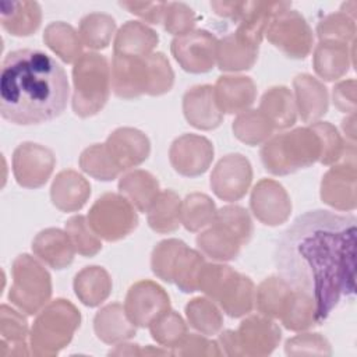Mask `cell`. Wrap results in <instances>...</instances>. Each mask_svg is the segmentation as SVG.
<instances>
[{"instance_id": "1", "label": "cell", "mask_w": 357, "mask_h": 357, "mask_svg": "<svg viewBox=\"0 0 357 357\" xmlns=\"http://www.w3.org/2000/svg\"><path fill=\"white\" fill-rule=\"evenodd\" d=\"M354 255L356 218L317 209L298 216L282 233L275 265L294 290L314 300L321 324L342 296L354 294Z\"/></svg>"}, {"instance_id": "2", "label": "cell", "mask_w": 357, "mask_h": 357, "mask_svg": "<svg viewBox=\"0 0 357 357\" xmlns=\"http://www.w3.org/2000/svg\"><path fill=\"white\" fill-rule=\"evenodd\" d=\"M64 68L35 49L10 52L0 71V113L18 126L40 124L59 117L68 100Z\"/></svg>"}, {"instance_id": "3", "label": "cell", "mask_w": 357, "mask_h": 357, "mask_svg": "<svg viewBox=\"0 0 357 357\" xmlns=\"http://www.w3.org/2000/svg\"><path fill=\"white\" fill-rule=\"evenodd\" d=\"M319 138L310 127H298L273 135L261 148V160L265 169L276 176L308 167L319 160Z\"/></svg>"}, {"instance_id": "4", "label": "cell", "mask_w": 357, "mask_h": 357, "mask_svg": "<svg viewBox=\"0 0 357 357\" xmlns=\"http://www.w3.org/2000/svg\"><path fill=\"white\" fill-rule=\"evenodd\" d=\"M81 322L77 307L64 298L49 301L38 314L29 332L31 353L38 357L56 356L73 339Z\"/></svg>"}, {"instance_id": "5", "label": "cell", "mask_w": 357, "mask_h": 357, "mask_svg": "<svg viewBox=\"0 0 357 357\" xmlns=\"http://www.w3.org/2000/svg\"><path fill=\"white\" fill-rule=\"evenodd\" d=\"M73 110L79 117L99 113L110 95V66L103 54L88 52L73 67Z\"/></svg>"}, {"instance_id": "6", "label": "cell", "mask_w": 357, "mask_h": 357, "mask_svg": "<svg viewBox=\"0 0 357 357\" xmlns=\"http://www.w3.org/2000/svg\"><path fill=\"white\" fill-rule=\"evenodd\" d=\"M13 283L8 298L21 312L38 314L52 296V278L46 268L28 254L18 255L11 266Z\"/></svg>"}, {"instance_id": "7", "label": "cell", "mask_w": 357, "mask_h": 357, "mask_svg": "<svg viewBox=\"0 0 357 357\" xmlns=\"http://www.w3.org/2000/svg\"><path fill=\"white\" fill-rule=\"evenodd\" d=\"M282 337L278 324L265 315H251L241 321L236 331L227 329L219 335L222 354L238 357H264L271 354Z\"/></svg>"}, {"instance_id": "8", "label": "cell", "mask_w": 357, "mask_h": 357, "mask_svg": "<svg viewBox=\"0 0 357 357\" xmlns=\"http://www.w3.org/2000/svg\"><path fill=\"white\" fill-rule=\"evenodd\" d=\"M92 230L106 241L127 237L138 225V216L131 202L121 194L106 192L91 206L86 216Z\"/></svg>"}, {"instance_id": "9", "label": "cell", "mask_w": 357, "mask_h": 357, "mask_svg": "<svg viewBox=\"0 0 357 357\" xmlns=\"http://www.w3.org/2000/svg\"><path fill=\"white\" fill-rule=\"evenodd\" d=\"M356 146L346 144L342 158L324 174L321 199L339 211H353L357 205Z\"/></svg>"}, {"instance_id": "10", "label": "cell", "mask_w": 357, "mask_h": 357, "mask_svg": "<svg viewBox=\"0 0 357 357\" xmlns=\"http://www.w3.org/2000/svg\"><path fill=\"white\" fill-rule=\"evenodd\" d=\"M268 40L291 59H305L312 49V31L305 18L296 10H283L269 22Z\"/></svg>"}, {"instance_id": "11", "label": "cell", "mask_w": 357, "mask_h": 357, "mask_svg": "<svg viewBox=\"0 0 357 357\" xmlns=\"http://www.w3.org/2000/svg\"><path fill=\"white\" fill-rule=\"evenodd\" d=\"M218 39L205 29H192L191 32L176 36L172 40L170 50L180 67L192 74L211 71L216 64Z\"/></svg>"}, {"instance_id": "12", "label": "cell", "mask_w": 357, "mask_h": 357, "mask_svg": "<svg viewBox=\"0 0 357 357\" xmlns=\"http://www.w3.org/2000/svg\"><path fill=\"white\" fill-rule=\"evenodd\" d=\"M56 165L53 152L36 142H22L13 152V173L25 188H39L49 180Z\"/></svg>"}, {"instance_id": "13", "label": "cell", "mask_w": 357, "mask_h": 357, "mask_svg": "<svg viewBox=\"0 0 357 357\" xmlns=\"http://www.w3.org/2000/svg\"><path fill=\"white\" fill-rule=\"evenodd\" d=\"M124 310L135 326L148 328L158 317L170 310V298L156 282L139 280L128 289Z\"/></svg>"}, {"instance_id": "14", "label": "cell", "mask_w": 357, "mask_h": 357, "mask_svg": "<svg viewBox=\"0 0 357 357\" xmlns=\"http://www.w3.org/2000/svg\"><path fill=\"white\" fill-rule=\"evenodd\" d=\"M251 181V163L241 153H229L223 156L211 174L212 191L218 198L227 202L241 199L247 194Z\"/></svg>"}, {"instance_id": "15", "label": "cell", "mask_w": 357, "mask_h": 357, "mask_svg": "<svg viewBox=\"0 0 357 357\" xmlns=\"http://www.w3.org/2000/svg\"><path fill=\"white\" fill-rule=\"evenodd\" d=\"M212 142L197 134H183L176 138L169 149V159L173 169L185 177L204 174L213 160Z\"/></svg>"}, {"instance_id": "16", "label": "cell", "mask_w": 357, "mask_h": 357, "mask_svg": "<svg viewBox=\"0 0 357 357\" xmlns=\"http://www.w3.org/2000/svg\"><path fill=\"white\" fill-rule=\"evenodd\" d=\"M250 208L254 216L266 226L284 223L291 213V201L284 187L272 180H259L250 197Z\"/></svg>"}, {"instance_id": "17", "label": "cell", "mask_w": 357, "mask_h": 357, "mask_svg": "<svg viewBox=\"0 0 357 357\" xmlns=\"http://www.w3.org/2000/svg\"><path fill=\"white\" fill-rule=\"evenodd\" d=\"M112 89L123 99H134L146 93L148 67L145 57L113 54L112 67Z\"/></svg>"}, {"instance_id": "18", "label": "cell", "mask_w": 357, "mask_h": 357, "mask_svg": "<svg viewBox=\"0 0 357 357\" xmlns=\"http://www.w3.org/2000/svg\"><path fill=\"white\" fill-rule=\"evenodd\" d=\"M105 144L121 172L141 165L146 160L151 152L148 137L132 127L116 128L107 137Z\"/></svg>"}, {"instance_id": "19", "label": "cell", "mask_w": 357, "mask_h": 357, "mask_svg": "<svg viewBox=\"0 0 357 357\" xmlns=\"http://www.w3.org/2000/svg\"><path fill=\"white\" fill-rule=\"evenodd\" d=\"M223 312L231 318H240L250 314L255 304L254 282L234 269L225 278L212 298Z\"/></svg>"}, {"instance_id": "20", "label": "cell", "mask_w": 357, "mask_h": 357, "mask_svg": "<svg viewBox=\"0 0 357 357\" xmlns=\"http://www.w3.org/2000/svg\"><path fill=\"white\" fill-rule=\"evenodd\" d=\"M183 113L185 120L198 130H213L220 126L223 113L219 110L213 86L195 85L183 96Z\"/></svg>"}, {"instance_id": "21", "label": "cell", "mask_w": 357, "mask_h": 357, "mask_svg": "<svg viewBox=\"0 0 357 357\" xmlns=\"http://www.w3.org/2000/svg\"><path fill=\"white\" fill-rule=\"evenodd\" d=\"M213 95L222 113H243L254 103L257 86L250 77L223 75L213 85Z\"/></svg>"}, {"instance_id": "22", "label": "cell", "mask_w": 357, "mask_h": 357, "mask_svg": "<svg viewBox=\"0 0 357 357\" xmlns=\"http://www.w3.org/2000/svg\"><path fill=\"white\" fill-rule=\"evenodd\" d=\"M290 6L289 1H247L234 35L240 40L259 47L271 20L278 13L290 8Z\"/></svg>"}, {"instance_id": "23", "label": "cell", "mask_w": 357, "mask_h": 357, "mask_svg": "<svg viewBox=\"0 0 357 357\" xmlns=\"http://www.w3.org/2000/svg\"><path fill=\"white\" fill-rule=\"evenodd\" d=\"M297 112L304 123H317L326 112L329 96L325 85L310 74H298L293 79Z\"/></svg>"}, {"instance_id": "24", "label": "cell", "mask_w": 357, "mask_h": 357, "mask_svg": "<svg viewBox=\"0 0 357 357\" xmlns=\"http://www.w3.org/2000/svg\"><path fill=\"white\" fill-rule=\"evenodd\" d=\"M91 195V184L75 170H61L56 174L52 187L50 198L53 205L61 212L79 211Z\"/></svg>"}, {"instance_id": "25", "label": "cell", "mask_w": 357, "mask_h": 357, "mask_svg": "<svg viewBox=\"0 0 357 357\" xmlns=\"http://www.w3.org/2000/svg\"><path fill=\"white\" fill-rule=\"evenodd\" d=\"M32 251L39 261L53 269L67 268L73 259L75 250L66 233L56 227H49L36 234L32 241Z\"/></svg>"}, {"instance_id": "26", "label": "cell", "mask_w": 357, "mask_h": 357, "mask_svg": "<svg viewBox=\"0 0 357 357\" xmlns=\"http://www.w3.org/2000/svg\"><path fill=\"white\" fill-rule=\"evenodd\" d=\"M29 332L26 318L20 311L6 304L0 307V357L28 356Z\"/></svg>"}, {"instance_id": "27", "label": "cell", "mask_w": 357, "mask_h": 357, "mask_svg": "<svg viewBox=\"0 0 357 357\" xmlns=\"http://www.w3.org/2000/svg\"><path fill=\"white\" fill-rule=\"evenodd\" d=\"M354 42L343 43V42H326L322 40L315 46L312 66L318 77L325 81H336L342 78L351 64L353 49L349 47Z\"/></svg>"}, {"instance_id": "28", "label": "cell", "mask_w": 357, "mask_h": 357, "mask_svg": "<svg viewBox=\"0 0 357 357\" xmlns=\"http://www.w3.org/2000/svg\"><path fill=\"white\" fill-rule=\"evenodd\" d=\"M93 331L107 344L121 343L135 336L137 326L128 319L124 305L112 303L100 308L93 318Z\"/></svg>"}, {"instance_id": "29", "label": "cell", "mask_w": 357, "mask_h": 357, "mask_svg": "<svg viewBox=\"0 0 357 357\" xmlns=\"http://www.w3.org/2000/svg\"><path fill=\"white\" fill-rule=\"evenodd\" d=\"M159 42L158 33L141 21H127L116 33L113 52L119 56L145 57L153 53Z\"/></svg>"}, {"instance_id": "30", "label": "cell", "mask_w": 357, "mask_h": 357, "mask_svg": "<svg viewBox=\"0 0 357 357\" xmlns=\"http://www.w3.org/2000/svg\"><path fill=\"white\" fill-rule=\"evenodd\" d=\"M0 21L8 33L29 36L40 26L42 10L36 1H3L0 3Z\"/></svg>"}, {"instance_id": "31", "label": "cell", "mask_w": 357, "mask_h": 357, "mask_svg": "<svg viewBox=\"0 0 357 357\" xmlns=\"http://www.w3.org/2000/svg\"><path fill=\"white\" fill-rule=\"evenodd\" d=\"M259 112L269 120L273 130H286L297 120V107L291 91L283 85L269 88L261 98Z\"/></svg>"}, {"instance_id": "32", "label": "cell", "mask_w": 357, "mask_h": 357, "mask_svg": "<svg viewBox=\"0 0 357 357\" xmlns=\"http://www.w3.org/2000/svg\"><path fill=\"white\" fill-rule=\"evenodd\" d=\"M73 286L75 296L82 304L96 307L110 296L112 279L102 266H85L75 275Z\"/></svg>"}, {"instance_id": "33", "label": "cell", "mask_w": 357, "mask_h": 357, "mask_svg": "<svg viewBox=\"0 0 357 357\" xmlns=\"http://www.w3.org/2000/svg\"><path fill=\"white\" fill-rule=\"evenodd\" d=\"M120 194L127 198L139 212H146L158 194L159 181L146 170H131L121 176L119 181Z\"/></svg>"}, {"instance_id": "34", "label": "cell", "mask_w": 357, "mask_h": 357, "mask_svg": "<svg viewBox=\"0 0 357 357\" xmlns=\"http://www.w3.org/2000/svg\"><path fill=\"white\" fill-rule=\"evenodd\" d=\"M293 287L282 276H269L255 289V305L261 315L279 319L290 298Z\"/></svg>"}, {"instance_id": "35", "label": "cell", "mask_w": 357, "mask_h": 357, "mask_svg": "<svg viewBox=\"0 0 357 357\" xmlns=\"http://www.w3.org/2000/svg\"><path fill=\"white\" fill-rule=\"evenodd\" d=\"M258 57V47L240 40L234 33L218 42L216 64L222 71L250 70Z\"/></svg>"}, {"instance_id": "36", "label": "cell", "mask_w": 357, "mask_h": 357, "mask_svg": "<svg viewBox=\"0 0 357 357\" xmlns=\"http://www.w3.org/2000/svg\"><path fill=\"white\" fill-rule=\"evenodd\" d=\"M43 42L64 63H75L82 56L79 33L67 22H52L45 28Z\"/></svg>"}, {"instance_id": "37", "label": "cell", "mask_w": 357, "mask_h": 357, "mask_svg": "<svg viewBox=\"0 0 357 357\" xmlns=\"http://www.w3.org/2000/svg\"><path fill=\"white\" fill-rule=\"evenodd\" d=\"M180 209L181 199L174 191H160L152 202V205L149 206V209L146 211L149 227L153 231L162 234L176 231L181 225Z\"/></svg>"}, {"instance_id": "38", "label": "cell", "mask_w": 357, "mask_h": 357, "mask_svg": "<svg viewBox=\"0 0 357 357\" xmlns=\"http://www.w3.org/2000/svg\"><path fill=\"white\" fill-rule=\"evenodd\" d=\"M197 245L204 255L222 262L237 258L243 247L237 238L216 223H211L197 236Z\"/></svg>"}, {"instance_id": "39", "label": "cell", "mask_w": 357, "mask_h": 357, "mask_svg": "<svg viewBox=\"0 0 357 357\" xmlns=\"http://www.w3.org/2000/svg\"><path fill=\"white\" fill-rule=\"evenodd\" d=\"M279 319L286 329L294 332H303L314 325H318L314 300L308 294L293 289Z\"/></svg>"}, {"instance_id": "40", "label": "cell", "mask_w": 357, "mask_h": 357, "mask_svg": "<svg viewBox=\"0 0 357 357\" xmlns=\"http://www.w3.org/2000/svg\"><path fill=\"white\" fill-rule=\"evenodd\" d=\"M216 211L211 197L202 192H191L181 201L180 222L188 231H198L213 222Z\"/></svg>"}, {"instance_id": "41", "label": "cell", "mask_w": 357, "mask_h": 357, "mask_svg": "<svg viewBox=\"0 0 357 357\" xmlns=\"http://www.w3.org/2000/svg\"><path fill=\"white\" fill-rule=\"evenodd\" d=\"M185 317L191 328L205 336L216 335L223 326V317L216 304L206 297H195L185 305Z\"/></svg>"}, {"instance_id": "42", "label": "cell", "mask_w": 357, "mask_h": 357, "mask_svg": "<svg viewBox=\"0 0 357 357\" xmlns=\"http://www.w3.org/2000/svg\"><path fill=\"white\" fill-rule=\"evenodd\" d=\"M233 134L237 139L245 145H259L269 139L273 132V127L262 112L248 109L234 119L231 126Z\"/></svg>"}, {"instance_id": "43", "label": "cell", "mask_w": 357, "mask_h": 357, "mask_svg": "<svg viewBox=\"0 0 357 357\" xmlns=\"http://www.w3.org/2000/svg\"><path fill=\"white\" fill-rule=\"evenodd\" d=\"M116 31V21L105 13H89L79 21V38L89 49H105L109 46Z\"/></svg>"}, {"instance_id": "44", "label": "cell", "mask_w": 357, "mask_h": 357, "mask_svg": "<svg viewBox=\"0 0 357 357\" xmlns=\"http://www.w3.org/2000/svg\"><path fill=\"white\" fill-rule=\"evenodd\" d=\"M79 167L91 177L102 181H110L121 173L106 144H93L85 148L79 156Z\"/></svg>"}, {"instance_id": "45", "label": "cell", "mask_w": 357, "mask_h": 357, "mask_svg": "<svg viewBox=\"0 0 357 357\" xmlns=\"http://www.w3.org/2000/svg\"><path fill=\"white\" fill-rule=\"evenodd\" d=\"M204 257L187 245L183 248L173 268V282L184 293L198 290V278L205 265Z\"/></svg>"}, {"instance_id": "46", "label": "cell", "mask_w": 357, "mask_h": 357, "mask_svg": "<svg viewBox=\"0 0 357 357\" xmlns=\"http://www.w3.org/2000/svg\"><path fill=\"white\" fill-rule=\"evenodd\" d=\"M148 328L152 339L166 349H174L188 333L187 324L181 315L173 310L163 312Z\"/></svg>"}, {"instance_id": "47", "label": "cell", "mask_w": 357, "mask_h": 357, "mask_svg": "<svg viewBox=\"0 0 357 357\" xmlns=\"http://www.w3.org/2000/svg\"><path fill=\"white\" fill-rule=\"evenodd\" d=\"M212 223L219 225L234 238L240 241L241 245H245L252 236V220L248 212L238 205H226L216 211L215 219Z\"/></svg>"}, {"instance_id": "48", "label": "cell", "mask_w": 357, "mask_h": 357, "mask_svg": "<svg viewBox=\"0 0 357 357\" xmlns=\"http://www.w3.org/2000/svg\"><path fill=\"white\" fill-rule=\"evenodd\" d=\"M66 233L68 234L75 252L82 257H93L102 250L100 237L92 230L88 219L82 215L71 216L66 222Z\"/></svg>"}, {"instance_id": "49", "label": "cell", "mask_w": 357, "mask_h": 357, "mask_svg": "<svg viewBox=\"0 0 357 357\" xmlns=\"http://www.w3.org/2000/svg\"><path fill=\"white\" fill-rule=\"evenodd\" d=\"M187 244L177 238H167L158 243L151 255L152 272L163 282H173V268L177 257Z\"/></svg>"}, {"instance_id": "50", "label": "cell", "mask_w": 357, "mask_h": 357, "mask_svg": "<svg viewBox=\"0 0 357 357\" xmlns=\"http://www.w3.org/2000/svg\"><path fill=\"white\" fill-rule=\"evenodd\" d=\"M148 67V88L146 95L159 96L169 92L174 82V73L167 57L160 53H151L146 56Z\"/></svg>"}, {"instance_id": "51", "label": "cell", "mask_w": 357, "mask_h": 357, "mask_svg": "<svg viewBox=\"0 0 357 357\" xmlns=\"http://www.w3.org/2000/svg\"><path fill=\"white\" fill-rule=\"evenodd\" d=\"M317 33L319 42H354L356 35V24L351 17L344 14L343 11L333 13L326 15L319 21L317 26Z\"/></svg>"}, {"instance_id": "52", "label": "cell", "mask_w": 357, "mask_h": 357, "mask_svg": "<svg viewBox=\"0 0 357 357\" xmlns=\"http://www.w3.org/2000/svg\"><path fill=\"white\" fill-rule=\"evenodd\" d=\"M310 128L318 135L321 144L319 162L322 165H335L343 155L346 144L343 142L339 131L328 121H317Z\"/></svg>"}, {"instance_id": "53", "label": "cell", "mask_w": 357, "mask_h": 357, "mask_svg": "<svg viewBox=\"0 0 357 357\" xmlns=\"http://www.w3.org/2000/svg\"><path fill=\"white\" fill-rule=\"evenodd\" d=\"M195 22L197 15L190 6L177 1L167 3L163 15V25L169 33L174 36L185 35L194 29Z\"/></svg>"}, {"instance_id": "54", "label": "cell", "mask_w": 357, "mask_h": 357, "mask_svg": "<svg viewBox=\"0 0 357 357\" xmlns=\"http://www.w3.org/2000/svg\"><path fill=\"white\" fill-rule=\"evenodd\" d=\"M287 356H331L332 349L321 333H301L284 343Z\"/></svg>"}, {"instance_id": "55", "label": "cell", "mask_w": 357, "mask_h": 357, "mask_svg": "<svg viewBox=\"0 0 357 357\" xmlns=\"http://www.w3.org/2000/svg\"><path fill=\"white\" fill-rule=\"evenodd\" d=\"M172 356L178 357H218L222 356V350L219 343L209 340L208 337L195 335V333H187V336L174 347L172 349Z\"/></svg>"}, {"instance_id": "56", "label": "cell", "mask_w": 357, "mask_h": 357, "mask_svg": "<svg viewBox=\"0 0 357 357\" xmlns=\"http://www.w3.org/2000/svg\"><path fill=\"white\" fill-rule=\"evenodd\" d=\"M119 4L128 13L138 15L149 24L163 22L165 10L167 6L165 1H120Z\"/></svg>"}, {"instance_id": "57", "label": "cell", "mask_w": 357, "mask_h": 357, "mask_svg": "<svg viewBox=\"0 0 357 357\" xmlns=\"http://www.w3.org/2000/svg\"><path fill=\"white\" fill-rule=\"evenodd\" d=\"M333 105L343 113L353 114L356 112V81L346 79L340 81L333 86L332 91Z\"/></svg>"}, {"instance_id": "58", "label": "cell", "mask_w": 357, "mask_h": 357, "mask_svg": "<svg viewBox=\"0 0 357 357\" xmlns=\"http://www.w3.org/2000/svg\"><path fill=\"white\" fill-rule=\"evenodd\" d=\"M211 7L218 15L238 22L245 11L247 1H211Z\"/></svg>"}, {"instance_id": "59", "label": "cell", "mask_w": 357, "mask_h": 357, "mask_svg": "<svg viewBox=\"0 0 357 357\" xmlns=\"http://www.w3.org/2000/svg\"><path fill=\"white\" fill-rule=\"evenodd\" d=\"M109 354L110 356H141V347L139 344L121 342L120 344L116 346V349L110 350Z\"/></svg>"}, {"instance_id": "60", "label": "cell", "mask_w": 357, "mask_h": 357, "mask_svg": "<svg viewBox=\"0 0 357 357\" xmlns=\"http://www.w3.org/2000/svg\"><path fill=\"white\" fill-rule=\"evenodd\" d=\"M356 116L354 113L353 114H349V117H346L343 121H342V128L346 134L347 138L351 139V142H354V138H356Z\"/></svg>"}]
</instances>
